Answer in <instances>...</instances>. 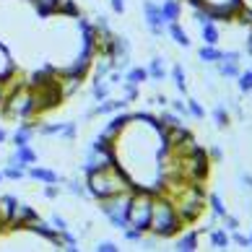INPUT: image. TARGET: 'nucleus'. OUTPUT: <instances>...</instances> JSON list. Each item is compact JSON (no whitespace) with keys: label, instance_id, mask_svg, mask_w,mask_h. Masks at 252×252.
<instances>
[{"label":"nucleus","instance_id":"f257e3e1","mask_svg":"<svg viewBox=\"0 0 252 252\" xmlns=\"http://www.w3.org/2000/svg\"><path fill=\"white\" fill-rule=\"evenodd\" d=\"M83 182H86L89 198H94V200H104V198H109V195H117V192H125V190H135V182L130 180V174L120 164L91 172V174H86Z\"/></svg>","mask_w":252,"mask_h":252},{"label":"nucleus","instance_id":"f03ea898","mask_svg":"<svg viewBox=\"0 0 252 252\" xmlns=\"http://www.w3.org/2000/svg\"><path fill=\"white\" fill-rule=\"evenodd\" d=\"M185 229V223L180 221L174 211V203L166 192L154 195V208H151V229L148 234H154L156 239H172Z\"/></svg>","mask_w":252,"mask_h":252},{"label":"nucleus","instance_id":"7ed1b4c3","mask_svg":"<svg viewBox=\"0 0 252 252\" xmlns=\"http://www.w3.org/2000/svg\"><path fill=\"white\" fill-rule=\"evenodd\" d=\"M172 203H174V211H177V216H180V221L185 223V226H190V223H195L200 216H203V211H205V192L200 190V185H192L188 182L185 188H180L174 195H169Z\"/></svg>","mask_w":252,"mask_h":252},{"label":"nucleus","instance_id":"20e7f679","mask_svg":"<svg viewBox=\"0 0 252 252\" xmlns=\"http://www.w3.org/2000/svg\"><path fill=\"white\" fill-rule=\"evenodd\" d=\"M36 115L34 112V91L21 83L18 89H13L11 94L3 99V104H0V117H8V120H32Z\"/></svg>","mask_w":252,"mask_h":252},{"label":"nucleus","instance_id":"39448f33","mask_svg":"<svg viewBox=\"0 0 252 252\" xmlns=\"http://www.w3.org/2000/svg\"><path fill=\"white\" fill-rule=\"evenodd\" d=\"M130 200H133V190H125V192H117V195H109V198L99 200V211L104 213L107 221H109L117 231H123V229L130 226V221H127Z\"/></svg>","mask_w":252,"mask_h":252},{"label":"nucleus","instance_id":"423d86ee","mask_svg":"<svg viewBox=\"0 0 252 252\" xmlns=\"http://www.w3.org/2000/svg\"><path fill=\"white\" fill-rule=\"evenodd\" d=\"M34 91V112L36 115H44V112H52L55 107L63 104V91H60V81L52 83V86L44 89H32Z\"/></svg>","mask_w":252,"mask_h":252},{"label":"nucleus","instance_id":"0eeeda50","mask_svg":"<svg viewBox=\"0 0 252 252\" xmlns=\"http://www.w3.org/2000/svg\"><path fill=\"white\" fill-rule=\"evenodd\" d=\"M143 21L148 26L151 36H164V16H161V8H158L156 0H146L143 3Z\"/></svg>","mask_w":252,"mask_h":252},{"label":"nucleus","instance_id":"6e6552de","mask_svg":"<svg viewBox=\"0 0 252 252\" xmlns=\"http://www.w3.org/2000/svg\"><path fill=\"white\" fill-rule=\"evenodd\" d=\"M36 135H60L65 141H76L78 135V125L76 123H44V125H36Z\"/></svg>","mask_w":252,"mask_h":252},{"label":"nucleus","instance_id":"1a4fd4ad","mask_svg":"<svg viewBox=\"0 0 252 252\" xmlns=\"http://www.w3.org/2000/svg\"><path fill=\"white\" fill-rule=\"evenodd\" d=\"M127 104L130 101L125 99V96H120V99H101V101H96V107L94 109H89L86 112V120H91V117H99V115H115V112H123V109H127Z\"/></svg>","mask_w":252,"mask_h":252},{"label":"nucleus","instance_id":"9d476101","mask_svg":"<svg viewBox=\"0 0 252 252\" xmlns=\"http://www.w3.org/2000/svg\"><path fill=\"white\" fill-rule=\"evenodd\" d=\"M24 229H29L32 234H36V237H42V239H47V242H52L55 247H60V231H58V229H52V223H47V221H42L39 216H36V219H32V221L26 223Z\"/></svg>","mask_w":252,"mask_h":252},{"label":"nucleus","instance_id":"9b49d317","mask_svg":"<svg viewBox=\"0 0 252 252\" xmlns=\"http://www.w3.org/2000/svg\"><path fill=\"white\" fill-rule=\"evenodd\" d=\"M130 123H133V112H125V109H123V112H115V117L109 120L107 127L101 130V133H104L107 138H112V141H117L120 133H123Z\"/></svg>","mask_w":252,"mask_h":252},{"label":"nucleus","instance_id":"f8f14e48","mask_svg":"<svg viewBox=\"0 0 252 252\" xmlns=\"http://www.w3.org/2000/svg\"><path fill=\"white\" fill-rule=\"evenodd\" d=\"M36 158H39L36 151L26 143V146H13V154L5 158V164H16V166H24V169H26V166L36 164Z\"/></svg>","mask_w":252,"mask_h":252},{"label":"nucleus","instance_id":"ddd939ff","mask_svg":"<svg viewBox=\"0 0 252 252\" xmlns=\"http://www.w3.org/2000/svg\"><path fill=\"white\" fill-rule=\"evenodd\" d=\"M32 219H36V211L32 208V205H29V203H16V205H13V213H11V221H8V226L24 229Z\"/></svg>","mask_w":252,"mask_h":252},{"label":"nucleus","instance_id":"4468645a","mask_svg":"<svg viewBox=\"0 0 252 252\" xmlns=\"http://www.w3.org/2000/svg\"><path fill=\"white\" fill-rule=\"evenodd\" d=\"M26 177L29 180H34V182H42V185H47V182H63V177L55 172V169H50V166H36V164H32V166H26Z\"/></svg>","mask_w":252,"mask_h":252},{"label":"nucleus","instance_id":"2eb2a0df","mask_svg":"<svg viewBox=\"0 0 252 252\" xmlns=\"http://www.w3.org/2000/svg\"><path fill=\"white\" fill-rule=\"evenodd\" d=\"M34 135H36V123H32V120H21V123H18V127L13 130V146L32 143Z\"/></svg>","mask_w":252,"mask_h":252},{"label":"nucleus","instance_id":"dca6fc26","mask_svg":"<svg viewBox=\"0 0 252 252\" xmlns=\"http://www.w3.org/2000/svg\"><path fill=\"white\" fill-rule=\"evenodd\" d=\"M180 239H177V245H174V250L177 252H195L198 250V245H200V231L198 229H190V231H180V234H177Z\"/></svg>","mask_w":252,"mask_h":252},{"label":"nucleus","instance_id":"f3484780","mask_svg":"<svg viewBox=\"0 0 252 252\" xmlns=\"http://www.w3.org/2000/svg\"><path fill=\"white\" fill-rule=\"evenodd\" d=\"M158 8H161L164 24H172V21H180L182 18V0H161Z\"/></svg>","mask_w":252,"mask_h":252},{"label":"nucleus","instance_id":"a211bd4d","mask_svg":"<svg viewBox=\"0 0 252 252\" xmlns=\"http://www.w3.org/2000/svg\"><path fill=\"white\" fill-rule=\"evenodd\" d=\"M16 63L11 58V52H8V47L3 42H0V81H8L11 76H16Z\"/></svg>","mask_w":252,"mask_h":252},{"label":"nucleus","instance_id":"6ab92c4d","mask_svg":"<svg viewBox=\"0 0 252 252\" xmlns=\"http://www.w3.org/2000/svg\"><path fill=\"white\" fill-rule=\"evenodd\" d=\"M81 83H83V78L70 76V73H60V91H63V96H65V99L76 96V94H78V89H81Z\"/></svg>","mask_w":252,"mask_h":252},{"label":"nucleus","instance_id":"aec40b11","mask_svg":"<svg viewBox=\"0 0 252 252\" xmlns=\"http://www.w3.org/2000/svg\"><path fill=\"white\" fill-rule=\"evenodd\" d=\"M213 65H216V73H219L221 78H237L239 70H242L239 68V60H229V58H219Z\"/></svg>","mask_w":252,"mask_h":252},{"label":"nucleus","instance_id":"412c9836","mask_svg":"<svg viewBox=\"0 0 252 252\" xmlns=\"http://www.w3.org/2000/svg\"><path fill=\"white\" fill-rule=\"evenodd\" d=\"M200 39H203V44H213V47H219V42H221L219 24H216V21H205V24L200 26Z\"/></svg>","mask_w":252,"mask_h":252},{"label":"nucleus","instance_id":"4be33fe9","mask_svg":"<svg viewBox=\"0 0 252 252\" xmlns=\"http://www.w3.org/2000/svg\"><path fill=\"white\" fill-rule=\"evenodd\" d=\"M166 34H169L172 36V39H174V44H177V47H185V50H188L190 47V34L188 32H185L182 29V26H180V21H172V24H166Z\"/></svg>","mask_w":252,"mask_h":252},{"label":"nucleus","instance_id":"5701e85b","mask_svg":"<svg viewBox=\"0 0 252 252\" xmlns=\"http://www.w3.org/2000/svg\"><path fill=\"white\" fill-rule=\"evenodd\" d=\"M32 3L36 8V16H39V18H50V16H58L63 0H32Z\"/></svg>","mask_w":252,"mask_h":252},{"label":"nucleus","instance_id":"b1692460","mask_svg":"<svg viewBox=\"0 0 252 252\" xmlns=\"http://www.w3.org/2000/svg\"><path fill=\"white\" fill-rule=\"evenodd\" d=\"M148 78H151V81H164L166 78V73H169V70H166V63H164V58H158V55H154V60L151 63H148Z\"/></svg>","mask_w":252,"mask_h":252},{"label":"nucleus","instance_id":"393cba45","mask_svg":"<svg viewBox=\"0 0 252 252\" xmlns=\"http://www.w3.org/2000/svg\"><path fill=\"white\" fill-rule=\"evenodd\" d=\"M208 239H211V247H213V250H226V247L231 245V237H229V231L223 229V226H221V229L213 226Z\"/></svg>","mask_w":252,"mask_h":252},{"label":"nucleus","instance_id":"a878e982","mask_svg":"<svg viewBox=\"0 0 252 252\" xmlns=\"http://www.w3.org/2000/svg\"><path fill=\"white\" fill-rule=\"evenodd\" d=\"M16 203L18 200L13 195H0V223H3V226H8V221H11V213H13Z\"/></svg>","mask_w":252,"mask_h":252},{"label":"nucleus","instance_id":"bb28decb","mask_svg":"<svg viewBox=\"0 0 252 252\" xmlns=\"http://www.w3.org/2000/svg\"><path fill=\"white\" fill-rule=\"evenodd\" d=\"M169 76H172V81H174L177 91H180V94H188V73H185V68H182L180 63H177L174 68L169 70Z\"/></svg>","mask_w":252,"mask_h":252},{"label":"nucleus","instance_id":"cd10ccee","mask_svg":"<svg viewBox=\"0 0 252 252\" xmlns=\"http://www.w3.org/2000/svg\"><path fill=\"white\" fill-rule=\"evenodd\" d=\"M109 91H112V83L107 81V78H94V83H91V94H94V99L96 101H101V99H107L109 96Z\"/></svg>","mask_w":252,"mask_h":252},{"label":"nucleus","instance_id":"c85d7f7f","mask_svg":"<svg viewBox=\"0 0 252 252\" xmlns=\"http://www.w3.org/2000/svg\"><path fill=\"white\" fill-rule=\"evenodd\" d=\"M123 81L133 83V86H141V83L148 81V70H146V68H133V65H130V68L125 70V78H123Z\"/></svg>","mask_w":252,"mask_h":252},{"label":"nucleus","instance_id":"c756f323","mask_svg":"<svg viewBox=\"0 0 252 252\" xmlns=\"http://www.w3.org/2000/svg\"><path fill=\"white\" fill-rule=\"evenodd\" d=\"M219 58H221V50L213 47V44H203V47L198 50V60L205 63V65H213Z\"/></svg>","mask_w":252,"mask_h":252},{"label":"nucleus","instance_id":"7c9ffc66","mask_svg":"<svg viewBox=\"0 0 252 252\" xmlns=\"http://www.w3.org/2000/svg\"><path fill=\"white\" fill-rule=\"evenodd\" d=\"M213 123H216L219 130H226V127H229L231 115H229V109L223 107V104H216V107H213Z\"/></svg>","mask_w":252,"mask_h":252},{"label":"nucleus","instance_id":"2f4dec72","mask_svg":"<svg viewBox=\"0 0 252 252\" xmlns=\"http://www.w3.org/2000/svg\"><path fill=\"white\" fill-rule=\"evenodd\" d=\"M205 203L211 205V213H216L219 219L223 216V213H226V205H223V198H221L219 192H211V195H208V200H205Z\"/></svg>","mask_w":252,"mask_h":252},{"label":"nucleus","instance_id":"473e14b6","mask_svg":"<svg viewBox=\"0 0 252 252\" xmlns=\"http://www.w3.org/2000/svg\"><path fill=\"white\" fill-rule=\"evenodd\" d=\"M24 177H26V169H24V166L5 164V169H3V180H13V182H18V180H24Z\"/></svg>","mask_w":252,"mask_h":252},{"label":"nucleus","instance_id":"72a5a7b5","mask_svg":"<svg viewBox=\"0 0 252 252\" xmlns=\"http://www.w3.org/2000/svg\"><path fill=\"white\" fill-rule=\"evenodd\" d=\"M237 86H239L242 94H252V70H239Z\"/></svg>","mask_w":252,"mask_h":252},{"label":"nucleus","instance_id":"f704fd0d","mask_svg":"<svg viewBox=\"0 0 252 252\" xmlns=\"http://www.w3.org/2000/svg\"><path fill=\"white\" fill-rule=\"evenodd\" d=\"M60 247L68 250V252H78V239L65 229V231H60Z\"/></svg>","mask_w":252,"mask_h":252},{"label":"nucleus","instance_id":"c9c22d12","mask_svg":"<svg viewBox=\"0 0 252 252\" xmlns=\"http://www.w3.org/2000/svg\"><path fill=\"white\" fill-rule=\"evenodd\" d=\"M58 16H65V18H78V16H81V11H78V5L73 3V0H63Z\"/></svg>","mask_w":252,"mask_h":252},{"label":"nucleus","instance_id":"e433bc0d","mask_svg":"<svg viewBox=\"0 0 252 252\" xmlns=\"http://www.w3.org/2000/svg\"><path fill=\"white\" fill-rule=\"evenodd\" d=\"M68 192H73L76 198H89L86 182H81V180H68Z\"/></svg>","mask_w":252,"mask_h":252},{"label":"nucleus","instance_id":"4c0bfd02","mask_svg":"<svg viewBox=\"0 0 252 252\" xmlns=\"http://www.w3.org/2000/svg\"><path fill=\"white\" fill-rule=\"evenodd\" d=\"M158 123H161V127H174V125H180L182 120L177 112H161V115H158Z\"/></svg>","mask_w":252,"mask_h":252},{"label":"nucleus","instance_id":"58836bf2","mask_svg":"<svg viewBox=\"0 0 252 252\" xmlns=\"http://www.w3.org/2000/svg\"><path fill=\"white\" fill-rule=\"evenodd\" d=\"M188 112H190V117L195 120H205V109L198 99H188Z\"/></svg>","mask_w":252,"mask_h":252},{"label":"nucleus","instance_id":"ea45409f","mask_svg":"<svg viewBox=\"0 0 252 252\" xmlns=\"http://www.w3.org/2000/svg\"><path fill=\"white\" fill-rule=\"evenodd\" d=\"M223 229H226V231H234V229H239V219L237 216H231V213L226 211V213H223Z\"/></svg>","mask_w":252,"mask_h":252},{"label":"nucleus","instance_id":"a19ab883","mask_svg":"<svg viewBox=\"0 0 252 252\" xmlns=\"http://www.w3.org/2000/svg\"><path fill=\"white\" fill-rule=\"evenodd\" d=\"M169 104H172V112H177V115H185V117H190V112H188V101H182V99H172Z\"/></svg>","mask_w":252,"mask_h":252},{"label":"nucleus","instance_id":"79ce46f5","mask_svg":"<svg viewBox=\"0 0 252 252\" xmlns=\"http://www.w3.org/2000/svg\"><path fill=\"white\" fill-rule=\"evenodd\" d=\"M58 195H60V185H58V182H47V185H44V198L55 200Z\"/></svg>","mask_w":252,"mask_h":252},{"label":"nucleus","instance_id":"37998d69","mask_svg":"<svg viewBox=\"0 0 252 252\" xmlns=\"http://www.w3.org/2000/svg\"><path fill=\"white\" fill-rule=\"evenodd\" d=\"M229 237H231V242H234V245H239V247H250V242H247V237H245V234H239V229H234V231H229Z\"/></svg>","mask_w":252,"mask_h":252},{"label":"nucleus","instance_id":"c03bdc74","mask_svg":"<svg viewBox=\"0 0 252 252\" xmlns=\"http://www.w3.org/2000/svg\"><path fill=\"white\" fill-rule=\"evenodd\" d=\"M52 229H58V231H65V229H68V221H65L63 216H60V213H52Z\"/></svg>","mask_w":252,"mask_h":252},{"label":"nucleus","instance_id":"a18cd8bd","mask_svg":"<svg viewBox=\"0 0 252 252\" xmlns=\"http://www.w3.org/2000/svg\"><path fill=\"white\" fill-rule=\"evenodd\" d=\"M96 250H99V252H117L120 247L115 245V242H109V239H104V242H99V245H96Z\"/></svg>","mask_w":252,"mask_h":252},{"label":"nucleus","instance_id":"49530a36","mask_svg":"<svg viewBox=\"0 0 252 252\" xmlns=\"http://www.w3.org/2000/svg\"><path fill=\"white\" fill-rule=\"evenodd\" d=\"M208 158H211V161H223V151L219 146H211L208 148Z\"/></svg>","mask_w":252,"mask_h":252},{"label":"nucleus","instance_id":"de8ad7c7","mask_svg":"<svg viewBox=\"0 0 252 252\" xmlns=\"http://www.w3.org/2000/svg\"><path fill=\"white\" fill-rule=\"evenodd\" d=\"M109 5H112V11H115L117 16L125 13V0H109Z\"/></svg>","mask_w":252,"mask_h":252},{"label":"nucleus","instance_id":"09e8293b","mask_svg":"<svg viewBox=\"0 0 252 252\" xmlns=\"http://www.w3.org/2000/svg\"><path fill=\"white\" fill-rule=\"evenodd\" d=\"M192 18H195V24H198V26H203L205 21H211V18H208V13H205V11H195V13H192Z\"/></svg>","mask_w":252,"mask_h":252},{"label":"nucleus","instance_id":"8fccbe9b","mask_svg":"<svg viewBox=\"0 0 252 252\" xmlns=\"http://www.w3.org/2000/svg\"><path fill=\"white\" fill-rule=\"evenodd\" d=\"M242 185L252 192V174H242Z\"/></svg>","mask_w":252,"mask_h":252},{"label":"nucleus","instance_id":"3c124183","mask_svg":"<svg viewBox=\"0 0 252 252\" xmlns=\"http://www.w3.org/2000/svg\"><path fill=\"white\" fill-rule=\"evenodd\" d=\"M154 104H158V107H166V104H169V99H166V96H161V94H158V96L154 99Z\"/></svg>","mask_w":252,"mask_h":252},{"label":"nucleus","instance_id":"603ef678","mask_svg":"<svg viewBox=\"0 0 252 252\" xmlns=\"http://www.w3.org/2000/svg\"><path fill=\"white\" fill-rule=\"evenodd\" d=\"M3 99H5V81H0V104H3Z\"/></svg>","mask_w":252,"mask_h":252},{"label":"nucleus","instance_id":"864d4df0","mask_svg":"<svg viewBox=\"0 0 252 252\" xmlns=\"http://www.w3.org/2000/svg\"><path fill=\"white\" fill-rule=\"evenodd\" d=\"M5 138H8V133H5V127H3V125H0V146H3V143H5Z\"/></svg>","mask_w":252,"mask_h":252},{"label":"nucleus","instance_id":"5fc2aeb1","mask_svg":"<svg viewBox=\"0 0 252 252\" xmlns=\"http://www.w3.org/2000/svg\"><path fill=\"white\" fill-rule=\"evenodd\" d=\"M247 52L252 55V29H250V34H247Z\"/></svg>","mask_w":252,"mask_h":252},{"label":"nucleus","instance_id":"6e6d98bb","mask_svg":"<svg viewBox=\"0 0 252 252\" xmlns=\"http://www.w3.org/2000/svg\"><path fill=\"white\" fill-rule=\"evenodd\" d=\"M247 242H250V250H252V231H250V237H247Z\"/></svg>","mask_w":252,"mask_h":252},{"label":"nucleus","instance_id":"4d7b16f0","mask_svg":"<svg viewBox=\"0 0 252 252\" xmlns=\"http://www.w3.org/2000/svg\"><path fill=\"white\" fill-rule=\"evenodd\" d=\"M0 182H3V172H0Z\"/></svg>","mask_w":252,"mask_h":252},{"label":"nucleus","instance_id":"13d9d810","mask_svg":"<svg viewBox=\"0 0 252 252\" xmlns=\"http://www.w3.org/2000/svg\"><path fill=\"white\" fill-rule=\"evenodd\" d=\"M0 226H3V223H0Z\"/></svg>","mask_w":252,"mask_h":252},{"label":"nucleus","instance_id":"bf43d9fd","mask_svg":"<svg viewBox=\"0 0 252 252\" xmlns=\"http://www.w3.org/2000/svg\"><path fill=\"white\" fill-rule=\"evenodd\" d=\"M250 70H252V68H250Z\"/></svg>","mask_w":252,"mask_h":252}]
</instances>
